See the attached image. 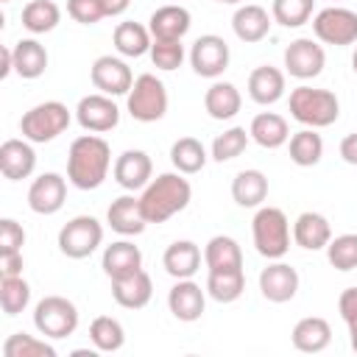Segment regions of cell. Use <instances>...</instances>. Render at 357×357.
I'll return each mask as SVG.
<instances>
[{
    "label": "cell",
    "instance_id": "obj_22",
    "mask_svg": "<svg viewBox=\"0 0 357 357\" xmlns=\"http://www.w3.org/2000/svg\"><path fill=\"white\" fill-rule=\"evenodd\" d=\"M284 89H287L284 70H279L273 64H259L248 75V95L259 106H273L276 100L284 98Z\"/></svg>",
    "mask_w": 357,
    "mask_h": 357
},
{
    "label": "cell",
    "instance_id": "obj_33",
    "mask_svg": "<svg viewBox=\"0 0 357 357\" xmlns=\"http://www.w3.org/2000/svg\"><path fill=\"white\" fill-rule=\"evenodd\" d=\"M204 265L206 271H237L243 268V251L240 243L229 234H215L204 245Z\"/></svg>",
    "mask_w": 357,
    "mask_h": 357
},
{
    "label": "cell",
    "instance_id": "obj_2",
    "mask_svg": "<svg viewBox=\"0 0 357 357\" xmlns=\"http://www.w3.org/2000/svg\"><path fill=\"white\" fill-rule=\"evenodd\" d=\"M192 201V187L184 178V173H159L148 181V187L139 192V206L148 223H165L173 215L184 212Z\"/></svg>",
    "mask_w": 357,
    "mask_h": 357
},
{
    "label": "cell",
    "instance_id": "obj_54",
    "mask_svg": "<svg viewBox=\"0 0 357 357\" xmlns=\"http://www.w3.org/2000/svg\"><path fill=\"white\" fill-rule=\"evenodd\" d=\"M0 3H11V0H0Z\"/></svg>",
    "mask_w": 357,
    "mask_h": 357
},
{
    "label": "cell",
    "instance_id": "obj_6",
    "mask_svg": "<svg viewBox=\"0 0 357 357\" xmlns=\"http://www.w3.org/2000/svg\"><path fill=\"white\" fill-rule=\"evenodd\" d=\"M170 98H167V86L162 78H156L153 73H142L134 78L128 95H126V112L137 120V123H156L167 114Z\"/></svg>",
    "mask_w": 357,
    "mask_h": 357
},
{
    "label": "cell",
    "instance_id": "obj_13",
    "mask_svg": "<svg viewBox=\"0 0 357 357\" xmlns=\"http://www.w3.org/2000/svg\"><path fill=\"white\" fill-rule=\"evenodd\" d=\"M89 78H92V86L103 95H112V98H120V95H128L131 84H134V73L131 67L126 64V59L120 56H98L89 67Z\"/></svg>",
    "mask_w": 357,
    "mask_h": 357
},
{
    "label": "cell",
    "instance_id": "obj_42",
    "mask_svg": "<svg viewBox=\"0 0 357 357\" xmlns=\"http://www.w3.org/2000/svg\"><path fill=\"white\" fill-rule=\"evenodd\" d=\"M31 304V284L22 276H0V307L8 318L20 315Z\"/></svg>",
    "mask_w": 357,
    "mask_h": 357
},
{
    "label": "cell",
    "instance_id": "obj_11",
    "mask_svg": "<svg viewBox=\"0 0 357 357\" xmlns=\"http://www.w3.org/2000/svg\"><path fill=\"white\" fill-rule=\"evenodd\" d=\"M229 59H231L229 45L218 33H204L190 47V67L201 78H212V81L220 78L229 67Z\"/></svg>",
    "mask_w": 357,
    "mask_h": 357
},
{
    "label": "cell",
    "instance_id": "obj_28",
    "mask_svg": "<svg viewBox=\"0 0 357 357\" xmlns=\"http://www.w3.org/2000/svg\"><path fill=\"white\" fill-rule=\"evenodd\" d=\"M11 53H14V73H17L20 78L33 81V78L45 75L50 56H47V47H45L39 39L28 36V39L14 42V45H11Z\"/></svg>",
    "mask_w": 357,
    "mask_h": 357
},
{
    "label": "cell",
    "instance_id": "obj_23",
    "mask_svg": "<svg viewBox=\"0 0 357 357\" xmlns=\"http://www.w3.org/2000/svg\"><path fill=\"white\" fill-rule=\"evenodd\" d=\"M190 25H192V17L181 3L159 6L148 17V31L153 39H184Z\"/></svg>",
    "mask_w": 357,
    "mask_h": 357
},
{
    "label": "cell",
    "instance_id": "obj_21",
    "mask_svg": "<svg viewBox=\"0 0 357 357\" xmlns=\"http://www.w3.org/2000/svg\"><path fill=\"white\" fill-rule=\"evenodd\" d=\"M106 223L112 226V231H117V234H123V237H137V234H142L145 231V226H148V220H145V215H142V206H139V198H134V195H120V198H114L112 204H109V209H106Z\"/></svg>",
    "mask_w": 357,
    "mask_h": 357
},
{
    "label": "cell",
    "instance_id": "obj_7",
    "mask_svg": "<svg viewBox=\"0 0 357 357\" xmlns=\"http://www.w3.org/2000/svg\"><path fill=\"white\" fill-rule=\"evenodd\" d=\"M33 326L47 340H64L78 329V307L67 296H45L33 307Z\"/></svg>",
    "mask_w": 357,
    "mask_h": 357
},
{
    "label": "cell",
    "instance_id": "obj_27",
    "mask_svg": "<svg viewBox=\"0 0 357 357\" xmlns=\"http://www.w3.org/2000/svg\"><path fill=\"white\" fill-rule=\"evenodd\" d=\"M100 268L109 279H120V276H128L134 271L142 268V251L139 245H134L131 240H114L112 245L103 248V257H100Z\"/></svg>",
    "mask_w": 357,
    "mask_h": 357
},
{
    "label": "cell",
    "instance_id": "obj_39",
    "mask_svg": "<svg viewBox=\"0 0 357 357\" xmlns=\"http://www.w3.org/2000/svg\"><path fill=\"white\" fill-rule=\"evenodd\" d=\"M3 357H56V346L47 337L14 332L3 343Z\"/></svg>",
    "mask_w": 357,
    "mask_h": 357
},
{
    "label": "cell",
    "instance_id": "obj_25",
    "mask_svg": "<svg viewBox=\"0 0 357 357\" xmlns=\"http://www.w3.org/2000/svg\"><path fill=\"white\" fill-rule=\"evenodd\" d=\"M332 240V226L321 212H301L293 220V243L304 251H321Z\"/></svg>",
    "mask_w": 357,
    "mask_h": 357
},
{
    "label": "cell",
    "instance_id": "obj_12",
    "mask_svg": "<svg viewBox=\"0 0 357 357\" xmlns=\"http://www.w3.org/2000/svg\"><path fill=\"white\" fill-rule=\"evenodd\" d=\"M75 120L89 134H106V131L117 128V123H120V106L114 103L112 95L92 92V95H84L78 100Z\"/></svg>",
    "mask_w": 357,
    "mask_h": 357
},
{
    "label": "cell",
    "instance_id": "obj_4",
    "mask_svg": "<svg viewBox=\"0 0 357 357\" xmlns=\"http://www.w3.org/2000/svg\"><path fill=\"white\" fill-rule=\"evenodd\" d=\"M251 237L254 248L265 259H282L290 251V220L279 206H257V215L251 220Z\"/></svg>",
    "mask_w": 357,
    "mask_h": 357
},
{
    "label": "cell",
    "instance_id": "obj_50",
    "mask_svg": "<svg viewBox=\"0 0 357 357\" xmlns=\"http://www.w3.org/2000/svg\"><path fill=\"white\" fill-rule=\"evenodd\" d=\"M11 73H14V53H11V45H3L0 47V78L6 81Z\"/></svg>",
    "mask_w": 357,
    "mask_h": 357
},
{
    "label": "cell",
    "instance_id": "obj_24",
    "mask_svg": "<svg viewBox=\"0 0 357 357\" xmlns=\"http://www.w3.org/2000/svg\"><path fill=\"white\" fill-rule=\"evenodd\" d=\"M290 343H293L296 351L318 354V351L329 349V343H332V326L321 315H307V318L296 321V326L290 332Z\"/></svg>",
    "mask_w": 357,
    "mask_h": 357
},
{
    "label": "cell",
    "instance_id": "obj_56",
    "mask_svg": "<svg viewBox=\"0 0 357 357\" xmlns=\"http://www.w3.org/2000/svg\"><path fill=\"white\" fill-rule=\"evenodd\" d=\"M332 3H340V0H332Z\"/></svg>",
    "mask_w": 357,
    "mask_h": 357
},
{
    "label": "cell",
    "instance_id": "obj_52",
    "mask_svg": "<svg viewBox=\"0 0 357 357\" xmlns=\"http://www.w3.org/2000/svg\"><path fill=\"white\" fill-rule=\"evenodd\" d=\"M351 70L357 73V47H354V53H351Z\"/></svg>",
    "mask_w": 357,
    "mask_h": 357
},
{
    "label": "cell",
    "instance_id": "obj_20",
    "mask_svg": "<svg viewBox=\"0 0 357 357\" xmlns=\"http://www.w3.org/2000/svg\"><path fill=\"white\" fill-rule=\"evenodd\" d=\"M151 296H153V282L145 268H139L128 276L112 279V298L123 310H142V307H148Z\"/></svg>",
    "mask_w": 357,
    "mask_h": 357
},
{
    "label": "cell",
    "instance_id": "obj_30",
    "mask_svg": "<svg viewBox=\"0 0 357 357\" xmlns=\"http://www.w3.org/2000/svg\"><path fill=\"white\" fill-rule=\"evenodd\" d=\"M112 42H114V50L123 59H139V56L151 53L153 36H151L148 25L134 22V20H126V22H117V28L112 33Z\"/></svg>",
    "mask_w": 357,
    "mask_h": 357
},
{
    "label": "cell",
    "instance_id": "obj_47",
    "mask_svg": "<svg viewBox=\"0 0 357 357\" xmlns=\"http://www.w3.org/2000/svg\"><path fill=\"white\" fill-rule=\"evenodd\" d=\"M22 245H25V229H22V223H17L14 218H3L0 220V254L22 251Z\"/></svg>",
    "mask_w": 357,
    "mask_h": 357
},
{
    "label": "cell",
    "instance_id": "obj_34",
    "mask_svg": "<svg viewBox=\"0 0 357 357\" xmlns=\"http://www.w3.org/2000/svg\"><path fill=\"white\" fill-rule=\"evenodd\" d=\"M206 296L218 304H231L245 293V271H206Z\"/></svg>",
    "mask_w": 357,
    "mask_h": 357
},
{
    "label": "cell",
    "instance_id": "obj_49",
    "mask_svg": "<svg viewBox=\"0 0 357 357\" xmlns=\"http://www.w3.org/2000/svg\"><path fill=\"white\" fill-rule=\"evenodd\" d=\"M340 159L346 162V165H354L357 167V131H351V134H346L343 139H340Z\"/></svg>",
    "mask_w": 357,
    "mask_h": 357
},
{
    "label": "cell",
    "instance_id": "obj_1",
    "mask_svg": "<svg viewBox=\"0 0 357 357\" xmlns=\"http://www.w3.org/2000/svg\"><path fill=\"white\" fill-rule=\"evenodd\" d=\"M112 167V148L100 134H81L67 151V181L78 190H98Z\"/></svg>",
    "mask_w": 357,
    "mask_h": 357
},
{
    "label": "cell",
    "instance_id": "obj_14",
    "mask_svg": "<svg viewBox=\"0 0 357 357\" xmlns=\"http://www.w3.org/2000/svg\"><path fill=\"white\" fill-rule=\"evenodd\" d=\"M298 271L282 259H268V268L259 271V293L271 304H284L293 301L298 293Z\"/></svg>",
    "mask_w": 357,
    "mask_h": 357
},
{
    "label": "cell",
    "instance_id": "obj_41",
    "mask_svg": "<svg viewBox=\"0 0 357 357\" xmlns=\"http://www.w3.org/2000/svg\"><path fill=\"white\" fill-rule=\"evenodd\" d=\"M315 0H273L271 3V17L282 28H301L312 20Z\"/></svg>",
    "mask_w": 357,
    "mask_h": 357
},
{
    "label": "cell",
    "instance_id": "obj_16",
    "mask_svg": "<svg viewBox=\"0 0 357 357\" xmlns=\"http://www.w3.org/2000/svg\"><path fill=\"white\" fill-rule=\"evenodd\" d=\"M112 173H114V181L126 190V192H137V190H145L148 181L153 178V162L145 151L139 148H128L123 151L114 165H112Z\"/></svg>",
    "mask_w": 357,
    "mask_h": 357
},
{
    "label": "cell",
    "instance_id": "obj_38",
    "mask_svg": "<svg viewBox=\"0 0 357 357\" xmlns=\"http://www.w3.org/2000/svg\"><path fill=\"white\" fill-rule=\"evenodd\" d=\"M89 340L98 351L109 354V351H120L123 343H126V329L117 318L112 315H98L92 324H89Z\"/></svg>",
    "mask_w": 357,
    "mask_h": 357
},
{
    "label": "cell",
    "instance_id": "obj_26",
    "mask_svg": "<svg viewBox=\"0 0 357 357\" xmlns=\"http://www.w3.org/2000/svg\"><path fill=\"white\" fill-rule=\"evenodd\" d=\"M201 259L204 254L192 240H176L162 254V265L173 279H192L201 271Z\"/></svg>",
    "mask_w": 357,
    "mask_h": 357
},
{
    "label": "cell",
    "instance_id": "obj_44",
    "mask_svg": "<svg viewBox=\"0 0 357 357\" xmlns=\"http://www.w3.org/2000/svg\"><path fill=\"white\" fill-rule=\"evenodd\" d=\"M184 59H187V53H184L181 39H153V45H151V61H153L156 70H165V73L178 70L184 64Z\"/></svg>",
    "mask_w": 357,
    "mask_h": 357
},
{
    "label": "cell",
    "instance_id": "obj_36",
    "mask_svg": "<svg viewBox=\"0 0 357 357\" xmlns=\"http://www.w3.org/2000/svg\"><path fill=\"white\" fill-rule=\"evenodd\" d=\"M287 151H290V162L298 167H312L321 162L324 156V137L318 134V128H301L296 134H290L287 139Z\"/></svg>",
    "mask_w": 357,
    "mask_h": 357
},
{
    "label": "cell",
    "instance_id": "obj_40",
    "mask_svg": "<svg viewBox=\"0 0 357 357\" xmlns=\"http://www.w3.org/2000/svg\"><path fill=\"white\" fill-rule=\"evenodd\" d=\"M248 142H251V134L243 128V126H231V128H226L223 134H218L215 139H212V145H209V159H215V162H231V159H237L245 148H248Z\"/></svg>",
    "mask_w": 357,
    "mask_h": 357
},
{
    "label": "cell",
    "instance_id": "obj_10",
    "mask_svg": "<svg viewBox=\"0 0 357 357\" xmlns=\"http://www.w3.org/2000/svg\"><path fill=\"white\" fill-rule=\"evenodd\" d=\"M284 73L298 78V81H310L315 75L324 73V64H326V53H324V45L318 39H310V36H298L293 39L287 47H284Z\"/></svg>",
    "mask_w": 357,
    "mask_h": 357
},
{
    "label": "cell",
    "instance_id": "obj_51",
    "mask_svg": "<svg viewBox=\"0 0 357 357\" xmlns=\"http://www.w3.org/2000/svg\"><path fill=\"white\" fill-rule=\"evenodd\" d=\"M100 6H103V14L106 17H120V14L128 11L131 0H100Z\"/></svg>",
    "mask_w": 357,
    "mask_h": 357
},
{
    "label": "cell",
    "instance_id": "obj_19",
    "mask_svg": "<svg viewBox=\"0 0 357 357\" xmlns=\"http://www.w3.org/2000/svg\"><path fill=\"white\" fill-rule=\"evenodd\" d=\"M271 25H273V17L268 14V8L257 6V3H243L237 6L234 17H231V31L240 42L245 45H257L262 42L268 33H271Z\"/></svg>",
    "mask_w": 357,
    "mask_h": 357
},
{
    "label": "cell",
    "instance_id": "obj_9",
    "mask_svg": "<svg viewBox=\"0 0 357 357\" xmlns=\"http://www.w3.org/2000/svg\"><path fill=\"white\" fill-rule=\"evenodd\" d=\"M312 33L324 45L346 47L357 42V11L346 6H326L312 17Z\"/></svg>",
    "mask_w": 357,
    "mask_h": 357
},
{
    "label": "cell",
    "instance_id": "obj_31",
    "mask_svg": "<svg viewBox=\"0 0 357 357\" xmlns=\"http://www.w3.org/2000/svg\"><path fill=\"white\" fill-rule=\"evenodd\" d=\"M248 134H251V139H254L259 148L276 151V148L287 145V139H290V126H287V120H284L282 114H276V112H259V114L251 120Z\"/></svg>",
    "mask_w": 357,
    "mask_h": 357
},
{
    "label": "cell",
    "instance_id": "obj_43",
    "mask_svg": "<svg viewBox=\"0 0 357 357\" xmlns=\"http://www.w3.org/2000/svg\"><path fill=\"white\" fill-rule=\"evenodd\" d=\"M326 259L335 271H354L357 268V234L346 231L329 240L326 245Z\"/></svg>",
    "mask_w": 357,
    "mask_h": 357
},
{
    "label": "cell",
    "instance_id": "obj_15",
    "mask_svg": "<svg viewBox=\"0 0 357 357\" xmlns=\"http://www.w3.org/2000/svg\"><path fill=\"white\" fill-rule=\"evenodd\" d=\"M67 201V178L61 173H39L28 187V206L36 215H56Z\"/></svg>",
    "mask_w": 357,
    "mask_h": 357
},
{
    "label": "cell",
    "instance_id": "obj_53",
    "mask_svg": "<svg viewBox=\"0 0 357 357\" xmlns=\"http://www.w3.org/2000/svg\"><path fill=\"white\" fill-rule=\"evenodd\" d=\"M218 3H226V6H243V0H218Z\"/></svg>",
    "mask_w": 357,
    "mask_h": 357
},
{
    "label": "cell",
    "instance_id": "obj_32",
    "mask_svg": "<svg viewBox=\"0 0 357 357\" xmlns=\"http://www.w3.org/2000/svg\"><path fill=\"white\" fill-rule=\"evenodd\" d=\"M231 198L237 206L243 209H257L262 206V201L268 198V176L257 167H248V170H240L234 178H231Z\"/></svg>",
    "mask_w": 357,
    "mask_h": 357
},
{
    "label": "cell",
    "instance_id": "obj_17",
    "mask_svg": "<svg viewBox=\"0 0 357 357\" xmlns=\"http://www.w3.org/2000/svg\"><path fill=\"white\" fill-rule=\"evenodd\" d=\"M167 310L176 321H198L206 310V287H201L192 279H176V284L167 290Z\"/></svg>",
    "mask_w": 357,
    "mask_h": 357
},
{
    "label": "cell",
    "instance_id": "obj_37",
    "mask_svg": "<svg viewBox=\"0 0 357 357\" xmlns=\"http://www.w3.org/2000/svg\"><path fill=\"white\" fill-rule=\"evenodd\" d=\"M59 22H61V8L53 0H31L22 8V28L33 36L56 31Z\"/></svg>",
    "mask_w": 357,
    "mask_h": 357
},
{
    "label": "cell",
    "instance_id": "obj_45",
    "mask_svg": "<svg viewBox=\"0 0 357 357\" xmlns=\"http://www.w3.org/2000/svg\"><path fill=\"white\" fill-rule=\"evenodd\" d=\"M337 312L349 329V343H351V351L357 354V287H346L337 298Z\"/></svg>",
    "mask_w": 357,
    "mask_h": 357
},
{
    "label": "cell",
    "instance_id": "obj_35",
    "mask_svg": "<svg viewBox=\"0 0 357 357\" xmlns=\"http://www.w3.org/2000/svg\"><path fill=\"white\" fill-rule=\"evenodd\" d=\"M170 162L178 173L184 176H195L204 170V165L209 162V153L204 148L201 139L195 137H178L173 145H170Z\"/></svg>",
    "mask_w": 357,
    "mask_h": 357
},
{
    "label": "cell",
    "instance_id": "obj_18",
    "mask_svg": "<svg viewBox=\"0 0 357 357\" xmlns=\"http://www.w3.org/2000/svg\"><path fill=\"white\" fill-rule=\"evenodd\" d=\"M0 170L8 181H22L36 170V151L31 139H6L0 145Z\"/></svg>",
    "mask_w": 357,
    "mask_h": 357
},
{
    "label": "cell",
    "instance_id": "obj_3",
    "mask_svg": "<svg viewBox=\"0 0 357 357\" xmlns=\"http://www.w3.org/2000/svg\"><path fill=\"white\" fill-rule=\"evenodd\" d=\"M290 117L304 128H326L340 117V100L324 86H296L290 89Z\"/></svg>",
    "mask_w": 357,
    "mask_h": 357
},
{
    "label": "cell",
    "instance_id": "obj_8",
    "mask_svg": "<svg viewBox=\"0 0 357 357\" xmlns=\"http://www.w3.org/2000/svg\"><path fill=\"white\" fill-rule=\"evenodd\" d=\"M56 243L67 259H86L103 243V223L92 215H75L59 229Z\"/></svg>",
    "mask_w": 357,
    "mask_h": 357
},
{
    "label": "cell",
    "instance_id": "obj_55",
    "mask_svg": "<svg viewBox=\"0 0 357 357\" xmlns=\"http://www.w3.org/2000/svg\"><path fill=\"white\" fill-rule=\"evenodd\" d=\"M173 3H181V0H173Z\"/></svg>",
    "mask_w": 357,
    "mask_h": 357
},
{
    "label": "cell",
    "instance_id": "obj_29",
    "mask_svg": "<svg viewBox=\"0 0 357 357\" xmlns=\"http://www.w3.org/2000/svg\"><path fill=\"white\" fill-rule=\"evenodd\" d=\"M204 109L212 120H231L243 109V95L231 81H212V86L204 95Z\"/></svg>",
    "mask_w": 357,
    "mask_h": 357
},
{
    "label": "cell",
    "instance_id": "obj_5",
    "mask_svg": "<svg viewBox=\"0 0 357 357\" xmlns=\"http://www.w3.org/2000/svg\"><path fill=\"white\" fill-rule=\"evenodd\" d=\"M70 123H73V112L61 100H42L20 117V131L33 145H45L53 142L59 134H64Z\"/></svg>",
    "mask_w": 357,
    "mask_h": 357
},
{
    "label": "cell",
    "instance_id": "obj_48",
    "mask_svg": "<svg viewBox=\"0 0 357 357\" xmlns=\"http://www.w3.org/2000/svg\"><path fill=\"white\" fill-rule=\"evenodd\" d=\"M22 268H25L22 251L0 254V276H22Z\"/></svg>",
    "mask_w": 357,
    "mask_h": 357
},
{
    "label": "cell",
    "instance_id": "obj_46",
    "mask_svg": "<svg viewBox=\"0 0 357 357\" xmlns=\"http://www.w3.org/2000/svg\"><path fill=\"white\" fill-rule=\"evenodd\" d=\"M67 14L81 25H95L106 17L100 0H67Z\"/></svg>",
    "mask_w": 357,
    "mask_h": 357
}]
</instances>
